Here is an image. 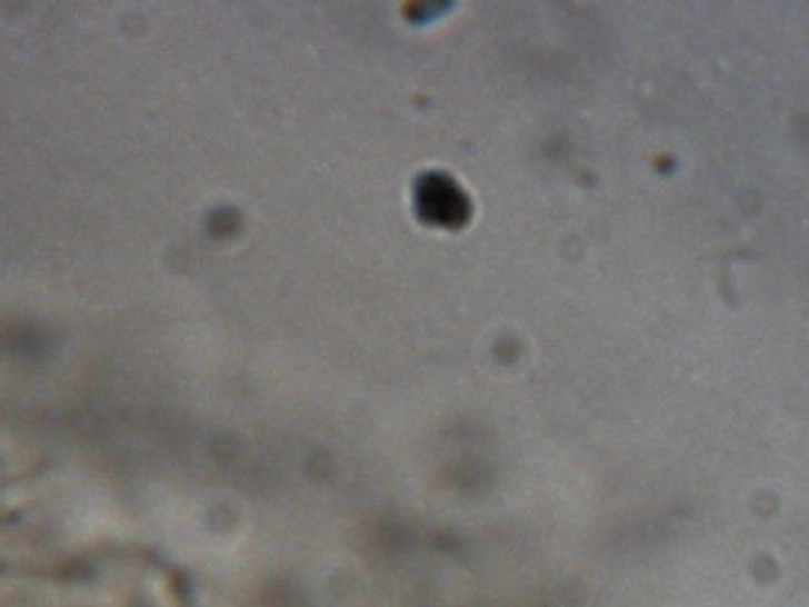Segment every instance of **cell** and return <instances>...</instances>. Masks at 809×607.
I'll use <instances>...</instances> for the list:
<instances>
[{"label":"cell","mask_w":809,"mask_h":607,"mask_svg":"<svg viewBox=\"0 0 809 607\" xmlns=\"http://www.w3.org/2000/svg\"><path fill=\"white\" fill-rule=\"evenodd\" d=\"M421 215L433 223H460L467 215V205L462 192L442 176H426L416 195Z\"/></svg>","instance_id":"cell-1"}]
</instances>
